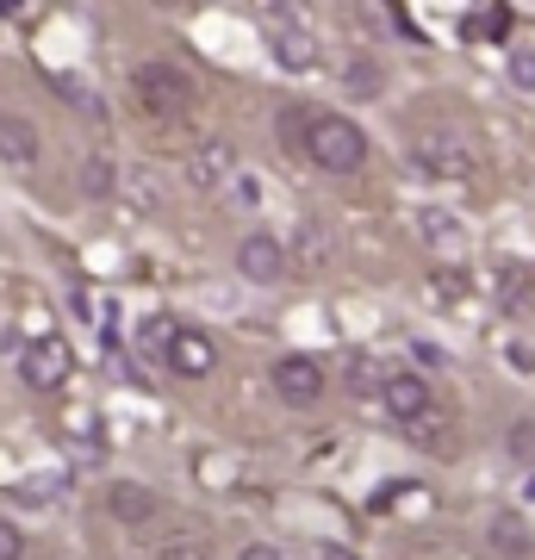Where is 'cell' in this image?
<instances>
[{
	"label": "cell",
	"instance_id": "cell-5",
	"mask_svg": "<svg viewBox=\"0 0 535 560\" xmlns=\"http://www.w3.org/2000/svg\"><path fill=\"white\" fill-rule=\"evenodd\" d=\"M324 386H330V381H324V368H317L312 355H280L275 361V393L287 405H299V411L324 399Z\"/></svg>",
	"mask_w": 535,
	"mask_h": 560
},
{
	"label": "cell",
	"instance_id": "cell-15",
	"mask_svg": "<svg viewBox=\"0 0 535 560\" xmlns=\"http://www.w3.org/2000/svg\"><path fill=\"white\" fill-rule=\"evenodd\" d=\"M175 337H181V324H175V318H150V324L138 330V355H162V361H168Z\"/></svg>",
	"mask_w": 535,
	"mask_h": 560
},
{
	"label": "cell",
	"instance_id": "cell-3",
	"mask_svg": "<svg viewBox=\"0 0 535 560\" xmlns=\"http://www.w3.org/2000/svg\"><path fill=\"white\" fill-rule=\"evenodd\" d=\"M411 162L430 180H474L479 175V150L467 143V131H423L411 143Z\"/></svg>",
	"mask_w": 535,
	"mask_h": 560
},
{
	"label": "cell",
	"instance_id": "cell-13",
	"mask_svg": "<svg viewBox=\"0 0 535 560\" xmlns=\"http://www.w3.org/2000/svg\"><path fill=\"white\" fill-rule=\"evenodd\" d=\"M268 44H275V62H287V69H312L317 62V38L305 32V25H280Z\"/></svg>",
	"mask_w": 535,
	"mask_h": 560
},
{
	"label": "cell",
	"instance_id": "cell-25",
	"mask_svg": "<svg viewBox=\"0 0 535 560\" xmlns=\"http://www.w3.org/2000/svg\"><path fill=\"white\" fill-rule=\"evenodd\" d=\"M530 499H535V480H530Z\"/></svg>",
	"mask_w": 535,
	"mask_h": 560
},
{
	"label": "cell",
	"instance_id": "cell-8",
	"mask_svg": "<svg viewBox=\"0 0 535 560\" xmlns=\"http://www.w3.org/2000/svg\"><path fill=\"white\" fill-rule=\"evenodd\" d=\"M212 368H219V342L206 337V330H187V324H181L175 349H168V374H181V381H206Z\"/></svg>",
	"mask_w": 535,
	"mask_h": 560
},
{
	"label": "cell",
	"instance_id": "cell-14",
	"mask_svg": "<svg viewBox=\"0 0 535 560\" xmlns=\"http://www.w3.org/2000/svg\"><path fill=\"white\" fill-rule=\"evenodd\" d=\"M324 256H330V237H324L317 224H305V231H299V243L287 249V261H293V268H324Z\"/></svg>",
	"mask_w": 535,
	"mask_h": 560
},
{
	"label": "cell",
	"instance_id": "cell-12",
	"mask_svg": "<svg viewBox=\"0 0 535 560\" xmlns=\"http://www.w3.org/2000/svg\"><path fill=\"white\" fill-rule=\"evenodd\" d=\"M461 38H474V44L511 38V7H474V13H461Z\"/></svg>",
	"mask_w": 535,
	"mask_h": 560
},
{
	"label": "cell",
	"instance_id": "cell-9",
	"mask_svg": "<svg viewBox=\"0 0 535 560\" xmlns=\"http://www.w3.org/2000/svg\"><path fill=\"white\" fill-rule=\"evenodd\" d=\"M380 405H386L398 423H423L430 418V381H423V374H393L386 393H380Z\"/></svg>",
	"mask_w": 535,
	"mask_h": 560
},
{
	"label": "cell",
	"instance_id": "cell-4",
	"mask_svg": "<svg viewBox=\"0 0 535 560\" xmlns=\"http://www.w3.org/2000/svg\"><path fill=\"white\" fill-rule=\"evenodd\" d=\"M69 374H75V349H69V337H57V330H44V337H32L20 349V381L32 386V393H62Z\"/></svg>",
	"mask_w": 535,
	"mask_h": 560
},
{
	"label": "cell",
	"instance_id": "cell-11",
	"mask_svg": "<svg viewBox=\"0 0 535 560\" xmlns=\"http://www.w3.org/2000/svg\"><path fill=\"white\" fill-rule=\"evenodd\" d=\"M106 504H113V517L131 523V529H143V523L156 517V492H150V486H138V480H113Z\"/></svg>",
	"mask_w": 535,
	"mask_h": 560
},
{
	"label": "cell",
	"instance_id": "cell-19",
	"mask_svg": "<svg viewBox=\"0 0 535 560\" xmlns=\"http://www.w3.org/2000/svg\"><path fill=\"white\" fill-rule=\"evenodd\" d=\"M492 548L498 555H530V529H523L516 517H498L492 523Z\"/></svg>",
	"mask_w": 535,
	"mask_h": 560
},
{
	"label": "cell",
	"instance_id": "cell-17",
	"mask_svg": "<svg viewBox=\"0 0 535 560\" xmlns=\"http://www.w3.org/2000/svg\"><path fill=\"white\" fill-rule=\"evenodd\" d=\"M386 381H393V368H380L374 355L349 361V386H356V393H386Z\"/></svg>",
	"mask_w": 535,
	"mask_h": 560
},
{
	"label": "cell",
	"instance_id": "cell-7",
	"mask_svg": "<svg viewBox=\"0 0 535 560\" xmlns=\"http://www.w3.org/2000/svg\"><path fill=\"white\" fill-rule=\"evenodd\" d=\"M187 180H194L199 194H219V187H231V180H237V150H231L224 138H206L194 156H187Z\"/></svg>",
	"mask_w": 535,
	"mask_h": 560
},
{
	"label": "cell",
	"instance_id": "cell-1",
	"mask_svg": "<svg viewBox=\"0 0 535 560\" xmlns=\"http://www.w3.org/2000/svg\"><path fill=\"white\" fill-rule=\"evenodd\" d=\"M305 156H312L324 175H356L361 162H368V138H361V125L342 119V113H312V125H305Z\"/></svg>",
	"mask_w": 535,
	"mask_h": 560
},
{
	"label": "cell",
	"instance_id": "cell-16",
	"mask_svg": "<svg viewBox=\"0 0 535 560\" xmlns=\"http://www.w3.org/2000/svg\"><path fill=\"white\" fill-rule=\"evenodd\" d=\"M113 187H119V180H113V156H88L81 162V194H88V200H106Z\"/></svg>",
	"mask_w": 535,
	"mask_h": 560
},
{
	"label": "cell",
	"instance_id": "cell-24",
	"mask_svg": "<svg viewBox=\"0 0 535 560\" xmlns=\"http://www.w3.org/2000/svg\"><path fill=\"white\" fill-rule=\"evenodd\" d=\"M237 560H280V548H268V541H249Z\"/></svg>",
	"mask_w": 535,
	"mask_h": 560
},
{
	"label": "cell",
	"instance_id": "cell-23",
	"mask_svg": "<svg viewBox=\"0 0 535 560\" xmlns=\"http://www.w3.org/2000/svg\"><path fill=\"white\" fill-rule=\"evenodd\" d=\"M0 560H25V536L7 517H0Z\"/></svg>",
	"mask_w": 535,
	"mask_h": 560
},
{
	"label": "cell",
	"instance_id": "cell-6",
	"mask_svg": "<svg viewBox=\"0 0 535 560\" xmlns=\"http://www.w3.org/2000/svg\"><path fill=\"white\" fill-rule=\"evenodd\" d=\"M237 275L256 280V287H275V280L287 275V243L268 237V231H249V237L237 243Z\"/></svg>",
	"mask_w": 535,
	"mask_h": 560
},
{
	"label": "cell",
	"instance_id": "cell-22",
	"mask_svg": "<svg viewBox=\"0 0 535 560\" xmlns=\"http://www.w3.org/2000/svg\"><path fill=\"white\" fill-rule=\"evenodd\" d=\"M511 81L516 88H535V50H511Z\"/></svg>",
	"mask_w": 535,
	"mask_h": 560
},
{
	"label": "cell",
	"instance_id": "cell-10",
	"mask_svg": "<svg viewBox=\"0 0 535 560\" xmlns=\"http://www.w3.org/2000/svg\"><path fill=\"white\" fill-rule=\"evenodd\" d=\"M44 143L38 131H32V119H20V113H0V162H13V168H38Z\"/></svg>",
	"mask_w": 535,
	"mask_h": 560
},
{
	"label": "cell",
	"instance_id": "cell-20",
	"mask_svg": "<svg viewBox=\"0 0 535 560\" xmlns=\"http://www.w3.org/2000/svg\"><path fill=\"white\" fill-rule=\"evenodd\" d=\"M349 94H361V101H368V94H380V69L368 57L349 62Z\"/></svg>",
	"mask_w": 535,
	"mask_h": 560
},
{
	"label": "cell",
	"instance_id": "cell-2",
	"mask_svg": "<svg viewBox=\"0 0 535 560\" xmlns=\"http://www.w3.org/2000/svg\"><path fill=\"white\" fill-rule=\"evenodd\" d=\"M131 101L150 113V119H181L194 106V75L175 69V62H138L131 75Z\"/></svg>",
	"mask_w": 535,
	"mask_h": 560
},
{
	"label": "cell",
	"instance_id": "cell-18",
	"mask_svg": "<svg viewBox=\"0 0 535 560\" xmlns=\"http://www.w3.org/2000/svg\"><path fill=\"white\" fill-rule=\"evenodd\" d=\"M50 88H57V94H62V101H69V106H81L88 119H106V101H100V94H88V88H81L75 75H57V81H50Z\"/></svg>",
	"mask_w": 535,
	"mask_h": 560
},
{
	"label": "cell",
	"instance_id": "cell-21",
	"mask_svg": "<svg viewBox=\"0 0 535 560\" xmlns=\"http://www.w3.org/2000/svg\"><path fill=\"white\" fill-rule=\"evenodd\" d=\"M162 560H212V555H206V541L175 536V541H162Z\"/></svg>",
	"mask_w": 535,
	"mask_h": 560
}]
</instances>
